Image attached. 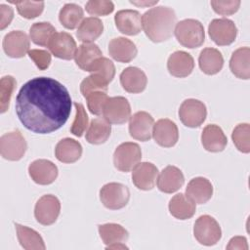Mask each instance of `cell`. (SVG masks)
I'll return each mask as SVG.
<instances>
[{"mask_svg": "<svg viewBox=\"0 0 250 250\" xmlns=\"http://www.w3.org/2000/svg\"><path fill=\"white\" fill-rule=\"evenodd\" d=\"M130 3L137 5V6H152L154 4H157L158 1H151V2H147V1H141V2H137V1H130Z\"/></svg>", "mask_w": 250, "mask_h": 250, "instance_id": "c3c4849f", "label": "cell"}, {"mask_svg": "<svg viewBox=\"0 0 250 250\" xmlns=\"http://www.w3.org/2000/svg\"><path fill=\"white\" fill-rule=\"evenodd\" d=\"M177 16L175 11L166 6L152 7L142 16L143 29L152 42L168 40L175 29Z\"/></svg>", "mask_w": 250, "mask_h": 250, "instance_id": "7a4b0ae2", "label": "cell"}, {"mask_svg": "<svg viewBox=\"0 0 250 250\" xmlns=\"http://www.w3.org/2000/svg\"><path fill=\"white\" fill-rule=\"evenodd\" d=\"M205 104L196 99L185 100L179 108V117L182 123L189 128L199 127L206 119Z\"/></svg>", "mask_w": 250, "mask_h": 250, "instance_id": "ba28073f", "label": "cell"}, {"mask_svg": "<svg viewBox=\"0 0 250 250\" xmlns=\"http://www.w3.org/2000/svg\"><path fill=\"white\" fill-rule=\"evenodd\" d=\"M108 83H106L103 78L96 74H90L88 77L84 78L80 84V92L83 97H87L90 93L95 91L106 92L108 90Z\"/></svg>", "mask_w": 250, "mask_h": 250, "instance_id": "60d3db41", "label": "cell"}, {"mask_svg": "<svg viewBox=\"0 0 250 250\" xmlns=\"http://www.w3.org/2000/svg\"><path fill=\"white\" fill-rule=\"evenodd\" d=\"M158 177L157 167L150 162L138 163L132 172L133 184L142 190H150L154 188Z\"/></svg>", "mask_w": 250, "mask_h": 250, "instance_id": "e0dca14e", "label": "cell"}, {"mask_svg": "<svg viewBox=\"0 0 250 250\" xmlns=\"http://www.w3.org/2000/svg\"><path fill=\"white\" fill-rule=\"evenodd\" d=\"M194 67V61L190 54L185 51H176L170 55L167 61V69L175 77L188 76Z\"/></svg>", "mask_w": 250, "mask_h": 250, "instance_id": "44dd1931", "label": "cell"}, {"mask_svg": "<svg viewBox=\"0 0 250 250\" xmlns=\"http://www.w3.org/2000/svg\"><path fill=\"white\" fill-rule=\"evenodd\" d=\"M47 48L56 58L62 60H72L75 57L77 46L73 37L64 31L55 32L51 37Z\"/></svg>", "mask_w": 250, "mask_h": 250, "instance_id": "7c38bea8", "label": "cell"}, {"mask_svg": "<svg viewBox=\"0 0 250 250\" xmlns=\"http://www.w3.org/2000/svg\"><path fill=\"white\" fill-rule=\"evenodd\" d=\"M18 240L21 246L25 250H45L46 246L42 236L36 230L20 225L15 224Z\"/></svg>", "mask_w": 250, "mask_h": 250, "instance_id": "4dcf8cb0", "label": "cell"}, {"mask_svg": "<svg viewBox=\"0 0 250 250\" xmlns=\"http://www.w3.org/2000/svg\"><path fill=\"white\" fill-rule=\"evenodd\" d=\"M74 106L76 108V115L71 124L70 132L76 137H82L89 126V118L82 104L74 103Z\"/></svg>", "mask_w": 250, "mask_h": 250, "instance_id": "ab89813d", "label": "cell"}, {"mask_svg": "<svg viewBox=\"0 0 250 250\" xmlns=\"http://www.w3.org/2000/svg\"><path fill=\"white\" fill-rule=\"evenodd\" d=\"M111 133V126L104 118L93 119L86 131V141L92 145H102L107 141Z\"/></svg>", "mask_w": 250, "mask_h": 250, "instance_id": "f546056e", "label": "cell"}, {"mask_svg": "<svg viewBox=\"0 0 250 250\" xmlns=\"http://www.w3.org/2000/svg\"><path fill=\"white\" fill-rule=\"evenodd\" d=\"M101 57H103V53L97 44L83 43L77 48L74 59L78 67L84 71H89L95 61Z\"/></svg>", "mask_w": 250, "mask_h": 250, "instance_id": "1f68e13d", "label": "cell"}, {"mask_svg": "<svg viewBox=\"0 0 250 250\" xmlns=\"http://www.w3.org/2000/svg\"><path fill=\"white\" fill-rule=\"evenodd\" d=\"M229 69L237 78L248 80L250 78V49L241 47L236 49L229 60Z\"/></svg>", "mask_w": 250, "mask_h": 250, "instance_id": "484cf974", "label": "cell"}, {"mask_svg": "<svg viewBox=\"0 0 250 250\" xmlns=\"http://www.w3.org/2000/svg\"><path fill=\"white\" fill-rule=\"evenodd\" d=\"M91 74H96L103 78L106 83H110L115 75L114 63L105 57H101L91 65L89 71Z\"/></svg>", "mask_w": 250, "mask_h": 250, "instance_id": "d590c367", "label": "cell"}, {"mask_svg": "<svg viewBox=\"0 0 250 250\" xmlns=\"http://www.w3.org/2000/svg\"><path fill=\"white\" fill-rule=\"evenodd\" d=\"M227 249H242V250H247L248 249V244H247V239L244 236H234L232 237L228 246Z\"/></svg>", "mask_w": 250, "mask_h": 250, "instance_id": "7dc6e473", "label": "cell"}, {"mask_svg": "<svg viewBox=\"0 0 250 250\" xmlns=\"http://www.w3.org/2000/svg\"><path fill=\"white\" fill-rule=\"evenodd\" d=\"M86 11L92 16H107L114 10V4L108 0H90L86 3Z\"/></svg>", "mask_w": 250, "mask_h": 250, "instance_id": "7bdbcfd3", "label": "cell"}, {"mask_svg": "<svg viewBox=\"0 0 250 250\" xmlns=\"http://www.w3.org/2000/svg\"><path fill=\"white\" fill-rule=\"evenodd\" d=\"M120 83L126 92L139 94L146 89L147 84V77L141 68L136 66H129L123 69L121 72Z\"/></svg>", "mask_w": 250, "mask_h": 250, "instance_id": "7402d4cb", "label": "cell"}, {"mask_svg": "<svg viewBox=\"0 0 250 250\" xmlns=\"http://www.w3.org/2000/svg\"><path fill=\"white\" fill-rule=\"evenodd\" d=\"M106 249H128V247L125 245V243H117L110 245L108 247H105Z\"/></svg>", "mask_w": 250, "mask_h": 250, "instance_id": "681fc988", "label": "cell"}, {"mask_svg": "<svg viewBox=\"0 0 250 250\" xmlns=\"http://www.w3.org/2000/svg\"><path fill=\"white\" fill-rule=\"evenodd\" d=\"M198 64L202 72L207 75H214L223 68L224 58L219 50L215 48H205L200 52Z\"/></svg>", "mask_w": 250, "mask_h": 250, "instance_id": "4316f807", "label": "cell"}, {"mask_svg": "<svg viewBox=\"0 0 250 250\" xmlns=\"http://www.w3.org/2000/svg\"><path fill=\"white\" fill-rule=\"evenodd\" d=\"M61 212V202L53 194L41 196L34 207V217L36 221L43 226L53 225Z\"/></svg>", "mask_w": 250, "mask_h": 250, "instance_id": "9c48e42d", "label": "cell"}, {"mask_svg": "<svg viewBox=\"0 0 250 250\" xmlns=\"http://www.w3.org/2000/svg\"><path fill=\"white\" fill-rule=\"evenodd\" d=\"M16 112L21 124L36 134H50L67 121L71 112L68 90L58 80L35 77L20 89Z\"/></svg>", "mask_w": 250, "mask_h": 250, "instance_id": "6da1fadb", "label": "cell"}, {"mask_svg": "<svg viewBox=\"0 0 250 250\" xmlns=\"http://www.w3.org/2000/svg\"><path fill=\"white\" fill-rule=\"evenodd\" d=\"M2 46L8 57L19 59L28 54L30 41L27 34L23 31L13 30L5 35Z\"/></svg>", "mask_w": 250, "mask_h": 250, "instance_id": "5bb4252c", "label": "cell"}, {"mask_svg": "<svg viewBox=\"0 0 250 250\" xmlns=\"http://www.w3.org/2000/svg\"><path fill=\"white\" fill-rule=\"evenodd\" d=\"M17 81L11 75H6L0 81V112L4 113L9 109L10 101L16 88Z\"/></svg>", "mask_w": 250, "mask_h": 250, "instance_id": "74e56055", "label": "cell"}, {"mask_svg": "<svg viewBox=\"0 0 250 250\" xmlns=\"http://www.w3.org/2000/svg\"><path fill=\"white\" fill-rule=\"evenodd\" d=\"M98 229L100 236L106 247L117 243H125L129 238L128 231L119 224H104L100 225Z\"/></svg>", "mask_w": 250, "mask_h": 250, "instance_id": "d6a6232c", "label": "cell"}, {"mask_svg": "<svg viewBox=\"0 0 250 250\" xmlns=\"http://www.w3.org/2000/svg\"><path fill=\"white\" fill-rule=\"evenodd\" d=\"M174 33L178 42L189 49L200 47L205 40L203 24L194 19H186L177 22Z\"/></svg>", "mask_w": 250, "mask_h": 250, "instance_id": "3957f363", "label": "cell"}, {"mask_svg": "<svg viewBox=\"0 0 250 250\" xmlns=\"http://www.w3.org/2000/svg\"><path fill=\"white\" fill-rule=\"evenodd\" d=\"M129 199V188L123 184L108 183L100 189V200L107 209H121L127 205Z\"/></svg>", "mask_w": 250, "mask_h": 250, "instance_id": "52a82bcc", "label": "cell"}, {"mask_svg": "<svg viewBox=\"0 0 250 250\" xmlns=\"http://www.w3.org/2000/svg\"><path fill=\"white\" fill-rule=\"evenodd\" d=\"M142 159V149L136 143L125 142L119 145L113 153L114 167L121 172H130Z\"/></svg>", "mask_w": 250, "mask_h": 250, "instance_id": "8992f818", "label": "cell"}, {"mask_svg": "<svg viewBox=\"0 0 250 250\" xmlns=\"http://www.w3.org/2000/svg\"><path fill=\"white\" fill-rule=\"evenodd\" d=\"M213 195L211 182L203 177H196L189 181L186 188V196L195 204H204Z\"/></svg>", "mask_w": 250, "mask_h": 250, "instance_id": "603a6c76", "label": "cell"}, {"mask_svg": "<svg viewBox=\"0 0 250 250\" xmlns=\"http://www.w3.org/2000/svg\"><path fill=\"white\" fill-rule=\"evenodd\" d=\"M27 144L20 130L5 133L0 138V153L4 159L18 161L26 151Z\"/></svg>", "mask_w": 250, "mask_h": 250, "instance_id": "5b68a950", "label": "cell"}, {"mask_svg": "<svg viewBox=\"0 0 250 250\" xmlns=\"http://www.w3.org/2000/svg\"><path fill=\"white\" fill-rule=\"evenodd\" d=\"M193 234L202 245H215L222 237V229L219 223L209 215L200 216L194 223Z\"/></svg>", "mask_w": 250, "mask_h": 250, "instance_id": "277c9868", "label": "cell"}, {"mask_svg": "<svg viewBox=\"0 0 250 250\" xmlns=\"http://www.w3.org/2000/svg\"><path fill=\"white\" fill-rule=\"evenodd\" d=\"M0 15H1V21H0V29L3 30L6 28L12 21L14 18V11L13 9L5 4L0 5Z\"/></svg>", "mask_w": 250, "mask_h": 250, "instance_id": "bcb514c9", "label": "cell"}, {"mask_svg": "<svg viewBox=\"0 0 250 250\" xmlns=\"http://www.w3.org/2000/svg\"><path fill=\"white\" fill-rule=\"evenodd\" d=\"M28 174L34 183L41 186H47L56 181L59 171L56 164L52 161L47 159H36L29 164Z\"/></svg>", "mask_w": 250, "mask_h": 250, "instance_id": "9a60e30c", "label": "cell"}, {"mask_svg": "<svg viewBox=\"0 0 250 250\" xmlns=\"http://www.w3.org/2000/svg\"><path fill=\"white\" fill-rule=\"evenodd\" d=\"M59 20L65 28L75 29L84 20L83 9L75 3H67L61 9Z\"/></svg>", "mask_w": 250, "mask_h": 250, "instance_id": "836d02e7", "label": "cell"}, {"mask_svg": "<svg viewBox=\"0 0 250 250\" xmlns=\"http://www.w3.org/2000/svg\"><path fill=\"white\" fill-rule=\"evenodd\" d=\"M153 117L146 111H137L129 119L130 136L138 141L146 142L152 137Z\"/></svg>", "mask_w": 250, "mask_h": 250, "instance_id": "4fadbf2b", "label": "cell"}, {"mask_svg": "<svg viewBox=\"0 0 250 250\" xmlns=\"http://www.w3.org/2000/svg\"><path fill=\"white\" fill-rule=\"evenodd\" d=\"M203 147L210 152H220L225 149L228 139L222 128L216 124L206 125L201 134Z\"/></svg>", "mask_w": 250, "mask_h": 250, "instance_id": "cb8c5ba5", "label": "cell"}, {"mask_svg": "<svg viewBox=\"0 0 250 250\" xmlns=\"http://www.w3.org/2000/svg\"><path fill=\"white\" fill-rule=\"evenodd\" d=\"M152 137L160 146L172 147L179 140V130L174 121L168 118H161L154 123Z\"/></svg>", "mask_w": 250, "mask_h": 250, "instance_id": "2e32d148", "label": "cell"}, {"mask_svg": "<svg viewBox=\"0 0 250 250\" xmlns=\"http://www.w3.org/2000/svg\"><path fill=\"white\" fill-rule=\"evenodd\" d=\"M231 139L236 148L243 152H250V126L248 123H240L231 133Z\"/></svg>", "mask_w": 250, "mask_h": 250, "instance_id": "8d00e7d4", "label": "cell"}, {"mask_svg": "<svg viewBox=\"0 0 250 250\" xmlns=\"http://www.w3.org/2000/svg\"><path fill=\"white\" fill-rule=\"evenodd\" d=\"M208 33L216 45L228 46L234 42L237 28L231 20L226 18L215 19L209 23Z\"/></svg>", "mask_w": 250, "mask_h": 250, "instance_id": "30bf717a", "label": "cell"}, {"mask_svg": "<svg viewBox=\"0 0 250 250\" xmlns=\"http://www.w3.org/2000/svg\"><path fill=\"white\" fill-rule=\"evenodd\" d=\"M210 4L217 14L230 16L238 11L241 2L239 0H212Z\"/></svg>", "mask_w": 250, "mask_h": 250, "instance_id": "ee69618b", "label": "cell"}, {"mask_svg": "<svg viewBox=\"0 0 250 250\" xmlns=\"http://www.w3.org/2000/svg\"><path fill=\"white\" fill-rule=\"evenodd\" d=\"M108 53L113 60L127 63L136 58L138 50L135 43L130 39L116 37L109 41Z\"/></svg>", "mask_w": 250, "mask_h": 250, "instance_id": "ffe728a7", "label": "cell"}, {"mask_svg": "<svg viewBox=\"0 0 250 250\" xmlns=\"http://www.w3.org/2000/svg\"><path fill=\"white\" fill-rule=\"evenodd\" d=\"M117 29L126 35H137L143 29L142 16L136 10L126 9L118 11L114 16Z\"/></svg>", "mask_w": 250, "mask_h": 250, "instance_id": "ac0fdd59", "label": "cell"}, {"mask_svg": "<svg viewBox=\"0 0 250 250\" xmlns=\"http://www.w3.org/2000/svg\"><path fill=\"white\" fill-rule=\"evenodd\" d=\"M104 118L110 124H123L131 117V106L124 97H111L106 101L104 111Z\"/></svg>", "mask_w": 250, "mask_h": 250, "instance_id": "8fae6325", "label": "cell"}, {"mask_svg": "<svg viewBox=\"0 0 250 250\" xmlns=\"http://www.w3.org/2000/svg\"><path fill=\"white\" fill-rule=\"evenodd\" d=\"M28 56L40 70L47 69L51 63V54L46 50L32 49L29 50Z\"/></svg>", "mask_w": 250, "mask_h": 250, "instance_id": "f6af8a7d", "label": "cell"}, {"mask_svg": "<svg viewBox=\"0 0 250 250\" xmlns=\"http://www.w3.org/2000/svg\"><path fill=\"white\" fill-rule=\"evenodd\" d=\"M16 5L18 13L24 19H34L40 16L44 10L43 1H16L11 2Z\"/></svg>", "mask_w": 250, "mask_h": 250, "instance_id": "f35d334b", "label": "cell"}, {"mask_svg": "<svg viewBox=\"0 0 250 250\" xmlns=\"http://www.w3.org/2000/svg\"><path fill=\"white\" fill-rule=\"evenodd\" d=\"M87 101L88 109L92 114L101 115L103 114L104 104L108 100V96L106 92L103 91H95L90 93L87 97H85Z\"/></svg>", "mask_w": 250, "mask_h": 250, "instance_id": "b9f144b4", "label": "cell"}, {"mask_svg": "<svg viewBox=\"0 0 250 250\" xmlns=\"http://www.w3.org/2000/svg\"><path fill=\"white\" fill-rule=\"evenodd\" d=\"M55 27L48 21L35 22L29 29V36L31 41L39 46L47 47L51 37L55 34Z\"/></svg>", "mask_w": 250, "mask_h": 250, "instance_id": "e575fe53", "label": "cell"}, {"mask_svg": "<svg viewBox=\"0 0 250 250\" xmlns=\"http://www.w3.org/2000/svg\"><path fill=\"white\" fill-rule=\"evenodd\" d=\"M169 212L170 214L179 220L190 219L196 210L195 203L188 199L184 193H177L169 201Z\"/></svg>", "mask_w": 250, "mask_h": 250, "instance_id": "83f0119b", "label": "cell"}, {"mask_svg": "<svg viewBox=\"0 0 250 250\" xmlns=\"http://www.w3.org/2000/svg\"><path fill=\"white\" fill-rule=\"evenodd\" d=\"M55 155L62 163H74L82 155V146L74 139L64 138L57 144Z\"/></svg>", "mask_w": 250, "mask_h": 250, "instance_id": "d4e9b609", "label": "cell"}, {"mask_svg": "<svg viewBox=\"0 0 250 250\" xmlns=\"http://www.w3.org/2000/svg\"><path fill=\"white\" fill-rule=\"evenodd\" d=\"M103 31V21L99 18L88 17L78 26L76 36L83 43H92L102 35Z\"/></svg>", "mask_w": 250, "mask_h": 250, "instance_id": "f1b7e54d", "label": "cell"}, {"mask_svg": "<svg viewBox=\"0 0 250 250\" xmlns=\"http://www.w3.org/2000/svg\"><path fill=\"white\" fill-rule=\"evenodd\" d=\"M185 183L183 172L176 166H166L158 175L156 180L157 188L165 193H173L179 190Z\"/></svg>", "mask_w": 250, "mask_h": 250, "instance_id": "d6986e66", "label": "cell"}]
</instances>
